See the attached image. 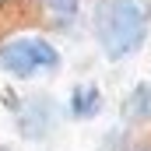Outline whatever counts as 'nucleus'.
I'll return each instance as SVG.
<instances>
[{
    "mask_svg": "<svg viewBox=\"0 0 151 151\" xmlns=\"http://www.w3.org/2000/svg\"><path fill=\"white\" fill-rule=\"evenodd\" d=\"M91 32L109 63L137 56L151 35V0H95Z\"/></svg>",
    "mask_w": 151,
    "mask_h": 151,
    "instance_id": "obj_1",
    "label": "nucleus"
},
{
    "mask_svg": "<svg viewBox=\"0 0 151 151\" xmlns=\"http://www.w3.org/2000/svg\"><path fill=\"white\" fill-rule=\"evenodd\" d=\"M63 63L56 42L39 32H21L0 42V70L14 81H35L42 74H56Z\"/></svg>",
    "mask_w": 151,
    "mask_h": 151,
    "instance_id": "obj_2",
    "label": "nucleus"
},
{
    "mask_svg": "<svg viewBox=\"0 0 151 151\" xmlns=\"http://www.w3.org/2000/svg\"><path fill=\"white\" fill-rule=\"evenodd\" d=\"M60 123V106L53 95H28L21 102V109L14 116V130L25 137V141H46Z\"/></svg>",
    "mask_w": 151,
    "mask_h": 151,
    "instance_id": "obj_3",
    "label": "nucleus"
},
{
    "mask_svg": "<svg viewBox=\"0 0 151 151\" xmlns=\"http://www.w3.org/2000/svg\"><path fill=\"white\" fill-rule=\"evenodd\" d=\"M119 116H123L127 127H144V123H151V81H137L127 91V99L119 106Z\"/></svg>",
    "mask_w": 151,
    "mask_h": 151,
    "instance_id": "obj_4",
    "label": "nucleus"
},
{
    "mask_svg": "<svg viewBox=\"0 0 151 151\" xmlns=\"http://www.w3.org/2000/svg\"><path fill=\"white\" fill-rule=\"evenodd\" d=\"M102 106H106V99H102L99 84H77L67 99V116L77 119V123H88L102 113Z\"/></svg>",
    "mask_w": 151,
    "mask_h": 151,
    "instance_id": "obj_5",
    "label": "nucleus"
},
{
    "mask_svg": "<svg viewBox=\"0 0 151 151\" xmlns=\"http://www.w3.org/2000/svg\"><path fill=\"white\" fill-rule=\"evenodd\" d=\"M35 4L53 28H70L81 14V0H35Z\"/></svg>",
    "mask_w": 151,
    "mask_h": 151,
    "instance_id": "obj_6",
    "label": "nucleus"
},
{
    "mask_svg": "<svg viewBox=\"0 0 151 151\" xmlns=\"http://www.w3.org/2000/svg\"><path fill=\"white\" fill-rule=\"evenodd\" d=\"M130 151H151V141H141V144H134Z\"/></svg>",
    "mask_w": 151,
    "mask_h": 151,
    "instance_id": "obj_7",
    "label": "nucleus"
},
{
    "mask_svg": "<svg viewBox=\"0 0 151 151\" xmlns=\"http://www.w3.org/2000/svg\"><path fill=\"white\" fill-rule=\"evenodd\" d=\"M18 0H0V11H7V7H14Z\"/></svg>",
    "mask_w": 151,
    "mask_h": 151,
    "instance_id": "obj_8",
    "label": "nucleus"
},
{
    "mask_svg": "<svg viewBox=\"0 0 151 151\" xmlns=\"http://www.w3.org/2000/svg\"><path fill=\"white\" fill-rule=\"evenodd\" d=\"M0 151H14V148H11V144H0Z\"/></svg>",
    "mask_w": 151,
    "mask_h": 151,
    "instance_id": "obj_9",
    "label": "nucleus"
}]
</instances>
